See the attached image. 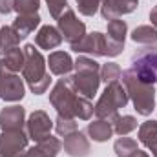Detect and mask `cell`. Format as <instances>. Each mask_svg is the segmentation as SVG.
Listing matches in <instances>:
<instances>
[{"mask_svg": "<svg viewBox=\"0 0 157 157\" xmlns=\"http://www.w3.org/2000/svg\"><path fill=\"white\" fill-rule=\"evenodd\" d=\"M49 101H51L53 108L59 112L60 117H66V119L78 117L88 121L93 113V104L90 102V99H86V97L77 93L71 77L60 78L55 84V88H53V91L49 95Z\"/></svg>", "mask_w": 157, "mask_h": 157, "instance_id": "cell-1", "label": "cell"}, {"mask_svg": "<svg viewBox=\"0 0 157 157\" xmlns=\"http://www.w3.org/2000/svg\"><path fill=\"white\" fill-rule=\"evenodd\" d=\"M35 42L42 49H55L62 42V33L57 28H53V26H42L40 31L37 33Z\"/></svg>", "mask_w": 157, "mask_h": 157, "instance_id": "cell-16", "label": "cell"}, {"mask_svg": "<svg viewBox=\"0 0 157 157\" xmlns=\"http://www.w3.org/2000/svg\"><path fill=\"white\" fill-rule=\"evenodd\" d=\"M132 40L139 42V44H154V42H157V29L152 26H139L133 29Z\"/></svg>", "mask_w": 157, "mask_h": 157, "instance_id": "cell-24", "label": "cell"}, {"mask_svg": "<svg viewBox=\"0 0 157 157\" xmlns=\"http://www.w3.org/2000/svg\"><path fill=\"white\" fill-rule=\"evenodd\" d=\"M48 64H49V71L55 75H68L73 68L71 57L64 51H53L48 59Z\"/></svg>", "mask_w": 157, "mask_h": 157, "instance_id": "cell-18", "label": "cell"}, {"mask_svg": "<svg viewBox=\"0 0 157 157\" xmlns=\"http://www.w3.org/2000/svg\"><path fill=\"white\" fill-rule=\"evenodd\" d=\"M88 133L91 135L93 141L102 143V141H108V139L112 137L113 126H112L110 121L101 119V121H95V122H90V124H88Z\"/></svg>", "mask_w": 157, "mask_h": 157, "instance_id": "cell-21", "label": "cell"}, {"mask_svg": "<svg viewBox=\"0 0 157 157\" xmlns=\"http://www.w3.org/2000/svg\"><path fill=\"white\" fill-rule=\"evenodd\" d=\"M57 20H59V28H60L62 39L68 40L71 46L77 44L78 40L84 39V35H86V26L75 17V11H73V9L66 7L64 13H62Z\"/></svg>", "mask_w": 157, "mask_h": 157, "instance_id": "cell-7", "label": "cell"}, {"mask_svg": "<svg viewBox=\"0 0 157 157\" xmlns=\"http://www.w3.org/2000/svg\"><path fill=\"white\" fill-rule=\"evenodd\" d=\"M64 150L71 157H86L90 152V143L80 132H73L68 137H64Z\"/></svg>", "mask_w": 157, "mask_h": 157, "instance_id": "cell-15", "label": "cell"}, {"mask_svg": "<svg viewBox=\"0 0 157 157\" xmlns=\"http://www.w3.org/2000/svg\"><path fill=\"white\" fill-rule=\"evenodd\" d=\"M24 78L28 80L29 88L33 93H44L48 88H49V82H51V77L49 73L46 71V64H44V59L39 51L35 49L33 44H28L24 48Z\"/></svg>", "mask_w": 157, "mask_h": 157, "instance_id": "cell-3", "label": "cell"}, {"mask_svg": "<svg viewBox=\"0 0 157 157\" xmlns=\"http://www.w3.org/2000/svg\"><path fill=\"white\" fill-rule=\"evenodd\" d=\"M13 4H15V0H0V13L7 15L13 9Z\"/></svg>", "mask_w": 157, "mask_h": 157, "instance_id": "cell-32", "label": "cell"}, {"mask_svg": "<svg viewBox=\"0 0 157 157\" xmlns=\"http://www.w3.org/2000/svg\"><path fill=\"white\" fill-rule=\"evenodd\" d=\"M0 126L4 132H24V108L9 106L0 112Z\"/></svg>", "mask_w": 157, "mask_h": 157, "instance_id": "cell-13", "label": "cell"}, {"mask_svg": "<svg viewBox=\"0 0 157 157\" xmlns=\"http://www.w3.org/2000/svg\"><path fill=\"white\" fill-rule=\"evenodd\" d=\"M39 6H40V0H15L13 9L18 15H31V13H37Z\"/></svg>", "mask_w": 157, "mask_h": 157, "instance_id": "cell-26", "label": "cell"}, {"mask_svg": "<svg viewBox=\"0 0 157 157\" xmlns=\"http://www.w3.org/2000/svg\"><path fill=\"white\" fill-rule=\"evenodd\" d=\"M126 157H148V155H146V154H144V152H141V150H139V148H137V150H135V152H132V154H130V155H126Z\"/></svg>", "mask_w": 157, "mask_h": 157, "instance_id": "cell-34", "label": "cell"}, {"mask_svg": "<svg viewBox=\"0 0 157 157\" xmlns=\"http://www.w3.org/2000/svg\"><path fill=\"white\" fill-rule=\"evenodd\" d=\"M40 24V17L37 13H31V15H18V18L13 22V31L18 35V39H26L31 31H35V28Z\"/></svg>", "mask_w": 157, "mask_h": 157, "instance_id": "cell-17", "label": "cell"}, {"mask_svg": "<svg viewBox=\"0 0 157 157\" xmlns=\"http://www.w3.org/2000/svg\"><path fill=\"white\" fill-rule=\"evenodd\" d=\"M150 20H152V24L157 28V6L152 9V13H150Z\"/></svg>", "mask_w": 157, "mask_h": 157, "instance_id": "cell-33", "label": "cell"}, {"mask_svg": "<svg viewBox=\"0 0 157 157\" xmlns=\"http://www.w3.org/2000/svg\"><path fill=\"white\" fill-rule=\"evenodd\" d=\"M24 60H26L24 51H20L18 48H13L11 51L6 53L4 59H0V66H4L7 71L17 73V71H20V70L24 68Z\"/></svg>", "mask_w": 157, "mask_h": 157, "instance_id": "cell-22", "label": "cell"}, {"mask_svg": "<svg viewBox=\"0 0 157 157\" xmlns=\"http://www.w3.org/2000/svg\"><path fill=\"white\" fill-rule=\"evenodd\" d=\"M112 126H113V132L119 135H128L130 132H133L137 128V121L132 117V115H113L112 117Z\"/></svg>", "mask_w": 157, "mask_h": 157, "instance_id": "cell-23", "label": "cell"}, {"mask_svg": "<svg viewBox=\"0 0 157 157\" xmlns=\"http://www.w3.org/2000/svg\"><path fill=\"white\" fill-rule=\"evenodd\" d=\"M139 141L152 150L154 157H157V122L155 121H146L139 128Z\"/></svg>", "mask_w": 157, "mask_h": 157, "instance_id": "cell-20", "label": "cell"}, {"mask_svg": "<svg viewBox=\"0 0 157 157\" xmlns=\"http://www.w3.org/2000/svg\"><path fill=\"white\" fill-rule=\"evenodd\" d=\"M13 157H28V154H24V152H20V154H17V155H13Z\"/></svg>", "mask_w": 157, "mask_h": 157, "instance_id": "cell-35", "label": "cell"}, {"mask_svg": "<svg viewBox=\"0 0 157 157\" xmlns=\"http://www.w3.org/2000/svg\"><path fill=\"white\" fill-rule=\"evenodd\" d=\"M121 75H122L121 68H119L117 64H113V62H110V64H104V66H102V70H101V78H102L106 84L119 80V78H121Z\"/></svg>", "mask_w": 157, "mask_h": 157, "instance_id": "cell-28", "label": "cell"}, {"mask_svg": "<svg viewBox=\"0 0 157 157\" xmlns=\"http://www.w3.org/2000/svg\"><path fill=\"white\" fill-rule=\"evenodd\" d=\"M143 82L157 86V46H148L139 49L132 57L130 68Z\"/></svg>", "mask_w": 157, "mask_h": 157, "instance_id": "cell-6", "label": "cell"}, {"mask_svg": "<svg viewBox=\"0 0 157 157\" xmlns=\"http://www.w3.org/2000/svg\"><path fill=\"white\" fill-rule=\"evenodd\" d=\"M24 97V84L20 77H17L13 71H7L4 66H0V99L15 102Z\"/></svg>", "mask_w": 157, "mask_h": 157, "instance_id": "cell-8", "label": "cell"}, {"mask_svg": "<svg viewBox=\"0 0 157 157\" xmlns=\"http://www.w3.org/2000/svg\"><path fill=\"white\" fill-rule=\"evenodd\" d=\"M73 51L77 53H90V55H106V37L102 33H90V35H84V39L78 40L77 44L71 46Z\"/></svg>", "mask_w": 157, "mask_h": 157, "instance_id": "cell-12", "label": "cell"}, {"mask_svg": "<svg viewBox=\"0 0 157 157\" xmlns=\"http://www.w3.org/2000/svg\"><path fill=\"white\" fill-rule=\"evenodd\" d=\"M102 0H77V6H78V11L86 17H91L95 15V11L99 9Z\"/></svg>", "mask_w": 157, "mask_h": 157, "instance_id": "cell-30", "label": "cell"}, {"mask_svg": "<svg viewBox=\"0 0 157 157\" xmlns=\"http://www.w3.org/2000/svg\"><path fill=\"white\" fill-rule=\"evenodd\" d=\"M48 2V7H49V13L53 18H59L64 9L68 7V0H46Z\"/></svg>", "mask_w": 157, "mask_h": 157, "instance_id": "cell-31", "label": "cell"}, {"mask_svg": "<svg viewBox=\"0 0 157 157\" xmlns=\"http://www.w3.org/2000/svg\"><path fill=\"white\" fill-rule=\"evenodd\" d=\"M128 104V93H126V88H122V84L115 80V82H110L104 90V93L101 95L99 102L93 106V113L101 119H110L113 115H117L119 108H124Z\"/></svg>", "mask_w": 157, "mask_h": 157, "instance_id": "cell-5", "label": "cell"}, {"mask_svg": "<svg viewBox=\"0 0 157 157\" xmlns=\"http://www.w3.org/2000/svg\"><path fill=\"white\" fill-rule=\"evenodd\" d=\"M51 128H53V122L46 115V112H35V113H31V117L28 121L26 133H28L29 139L39 143V141H44V139L49 137Z\"/></svg>", "mask_w": 157, "mask_h": 157, "instance_id": "cell-11", "label": "cell"}, {"mask_svg": "<svg viewBox=\"0 0 157 157\" xmlns=\"http://www.w3.org/2000/svg\"><path fill=\"white\" fill-rule=\"evenodd\" d=\"M99 71H101V68L93 59L78 57L77 62H75V75L71 77L73 86H75L78 95H82L86 99H91L97 93V88H99V82H101Z\"/></svg>", "mask_w": 157, "mask_h": 157, "instance_id": "cell-4", "label": "cell"}, {"mask_svg": "<svg viewBox=\"0 0 157 157\" xmlns=\"http://www.w3.org/2000/svg\"><path fill=\"white\" fill-rule=\"evenodd\" d=\"M28 144V133L24 132H2L0 133V157H13L20 154Z\"/></svg>", "mask_w": 157, "mask_h": 157, "instance_id": "cell-10", "label": "cell"}, {"mask_svg": "<svg viewBox=\"0 0 157 157\" xmlns=\"http://www.w3.org/2000/svg\"><path fill=\"white\" fill-rule=\"evenodd\" d=\"M135 150H137V143L133 139H130V137H122V139H119L117 143H115V154L119 157L130 155Z\"/></svg>", "mask_w": 157, "mask_h": 157, "instance_id": "cell-27", "label": "cell"}, {"mask_svg": "<svg viewBox=\"0 0 157 157\" xmlns=\"http://www.w3.org/2000/svg\"><path fill=\"white\" fill-rule=\"evenodd\" d=\"M18 40H20L18 35L13 31L11 26L0 28V53H7V51H11L13 48H17Z\"/></svg>", "mask_w": 157, "mask_h": 157, "instance_id": "cell-25", "label": "cell"}, {"mask_svg": "<svg viewBox=\"0 0 157 157\" xmlns=\"http://www.w3.org/2000/svg\"><path fill=\"white\" fill-rule=\"evenodd\" d=\"M77 132V122L73 119H66V117H57V133L59 135H64L68 137L70 133Z\"/></svg>", "mask_w": 157, "mask_h": 157, "instance_id": "cell-29", "label": "cell"}, {"mask_svg": "<svg viewBox=\"0 0 157 157\" xmlns=\"http://www.w3.org/2000/svg\"><path fill=\"white\" fill-rule=\"evenodd\" d=\"M121 77H122L128 97H132V101H133V106H135L137 113L150 115L154 106H155V90H154V86L148 84V82H143L132 70L122 71Z\"/></svg>", "mask_w": 157, "mask_h": 157, "instance_id": "cell-2", "label": "cell"}, {"mask_svg": "<svg viewBox=\"0 0 157 157\" xmlns=\"http://www.w3.org/2000/svg\"><path fill=\"white\" fill-rule=\"evenodd\" d=\"M59 150H60V141L49 135L48 139L39 141L37 146H33L28 152V157H57Z\"/></svg>", "mask_w": 157, "mask_h": 157, "instance_id": "cell-19", "label": "cell"}, {"mask_svg": "<svg viewBox=\"0 0 157 157\" xmlns=\"http://www.w3.org/2000/svg\"><path fill=\"white\" fill-rule=\"evenodd\" d=\"M137 6H139L137 0H104L101 6V11L104 18L113 20V18H119L121 15L132 13Z\"/></svg>", "mask_w": 157, "mask_h": 157, "instance_id": "cell-14", "label": "cell"}, {"mask_svg": "<svg viewBox=\"0 0 157 157\" xmlns=\"http://www.w3.org/2000/svg\"><path fill=\"white\" fill-rule=\"evenodd\" d=\"M124 39H126V22L113 18L108 24V37H106V55L115 57L124 48Z\"/></svg>", "mask_w": 157, "mask_h": 157, "instance_id": "cell-9", "label": "cell"}]
</instances>
